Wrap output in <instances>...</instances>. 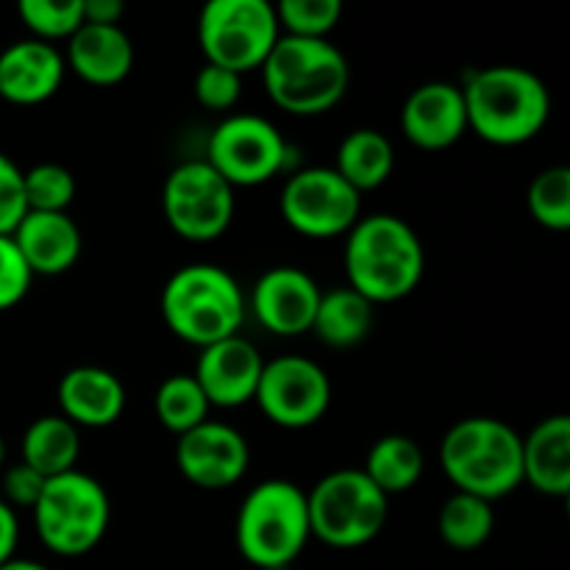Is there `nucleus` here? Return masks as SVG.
I'll list each match as a JSON object with an SVG mask.
<instances>
[{
    "label": "nucleus",
    "mask_w": 570,
    "mask_h": 570,
    "mask_svg": "<svg viewBox=\"0 0 570 570\" xmlns=\"http://www.w3.org/2000/svg\"><path fill=\"white\" fill-rule=\"evenodd\" d=\"M31 512L45 549L59 557H83L109 532L111 501L98 479L70 471L48 479Z\"/></svg>",
    "instance_id": "7"
},
{
    "label": "nucleus",
    "mask_w": 570,
    "mask_h": 570,
    "mask_svg": "<svg viewBox=\"0 0 570 570\" xmlns=\"http://www.w3.org/2000/svg\"><path fill=\"white\" fill-rule=\"evenodd\" d=\"M401 131L415 148L445 150L468 131V109L462 87L429 81L412 89L401 109Z\"/></svg>",
    "instance_id": "17"
},
{
    "label": "nucleus",
    "mask_w": 570,
    "mask_h": 570,
    "mask_svg": "<svg viewBox=\"0 0 570 570\" xmlns=\"http://www.w3.org/2000/svg\"><path fill=\"white\" fill-rule=\"evenodd\" d=\"M362 195L334 167L293 173L282 189V215L293 232L312 239L348 234L360 220Z\"/></svg>",
    "instance_id": "12"
},
{
    "label": "nucleus",
    "mask_w": 570,
    "mask_h": 570,
    "mask_svg": "<svg viewBox=\"0 0 570 570\" xmlns=\"http://www.w3.org/2000/svg\"><path fill=\"white\" fill-rule=\"evenodd\" d=\"M237 189L215 170L206 159L184 161L173 167L161 189L165 220L178 237L193 243H209L226 234L232 226Z\"/></svg>",
    "instance_id": "10"
},
{
    "label": "nucleus",
    "mask_w": 570,
    "mask_h": 570,
    "mask_svg": "<svg viewBox=\"0 0 570 570\" xmlns=\"http://www.w3.org/2000/svg\"><path fill=\"white\" fill-rule=\"evenodd\" d=\"M11 237L33 276H61L83 250L81 228L67 212H28Z\"/></svg>",
    "instance_id": "19"
},
{
    "label": "nucleus",
    "mask_w": 570,
    "mask_h": 570,
    "mask_svg": "<svg viewBox=\"0 0 570 570\" xmlns=\"http://www.w3.org/2000/svg\"><path fill=\"white\" fill-rule=\"evenodd\" d=\"M45 484H48V479L39 476V473L33 471V468H28L26 462H17V465H11L9 471L3 473V495H0V499H3L11 510H14V507H28V510H33L39 495H42Z\"/></svg>",
    "instance_id": "36"
},
{
    "label": "nucleus",
    "mask_w": 570,
    "mask_h": 570,
    "mask_svg": "<svg viewBox=\"0 0 570 570\" xmlns=\"http://www.w3.org/2000/svg\"><path fill=\"white\" fill-rule=\"evenodd\" d=\"M156 417H159L161 426L170 434L181 438V434L193 432L195 426L209 421V399L200 390L198 379L193 373H176V376H167L165 382L156 390Z\"/></svg>",
    "instance_id": "28"
},
{
    "label": "nucleus",
    "mask_w": 570,
    "mask_h": 570,
    "mask_svg": "<svg viewBox=\"0 0 570 570\" xmlns=\"http://www.w3.org/2000/svg\"><path fill=\"white\" fill-rule=\"evenodd\" d=\"M440 462L460 493L493 504L523 484V438L499 417H465L445 432Z\"/></svg>",
    "instance_id": "3"
},
{
    "label": "nucleus",
    "mask_w": 570,
    "mask_h": 570,
    "mask_svg": "<svg viewBox=\"0 0 570 570\" xmlns=\"http://www.w3.org/2000/svg\"><path fill=\"white\" fill-rule=\"evenodd\" d=\"M562 501H566V512H568V521H570V493Z\"/></svg>",
    "instance_id": "41"
},
{
    "label": "nucleus",
    "mask_w": 570,
    "mask_h": 570,
    "mask_svg": "<svg viewBox=\"0 0 570 570\" xmlns=\"http://www.w3.org/2000/svg\"><path fill=\"white\" fill-rule=\"evenodd\" d=\"M0 570H50V568H45L42 562L20 560V557H14V560H9L6 566H0Z\"/></svg>",
    "instance_id": "39"
},
{
    "label": "nucleus",
    "mask_w": 570,
    "mask_h": 570,
    "mask_svg": "<svg viewBox=\"0 0 570 570\" xmlns=\"http://www.w3.org/2000/svg\"><path fill=\"white\" fill-rule=\"evenodd\" d=\"M312 538L332 549H360L387 523L390 499L362 468H340L306 493Z\"/></svg>",
    "instance_id": "8"
},
{
    "label": "nucleus",
    "mask_w": 570,
    "mask_h": 570,
    "mask_svg": "<svg viewBox=\"0 0 570 570\" xmlns=\"http://www.w3.org/2000/svg\"><path fill=\"white\" fill-rule=\"evenodd\" d=\"M468 131L484 142L512 148L538 137L551 115V95L543 78L527 67L495 65L471 72L462 83Z\"/></svg>",
    "instance_id": "2"
},
{
    "label": "nucleus",
    "mask_w": 570,
    "mask_h": 570,
    "mask_svg": "<svg viewBox=\"0 0 570 570\" xmlns=\"http://www.w3.org/2000/svg\"><path fill=\"white\" fill-rule=\"evenodd\" d=\"M28 212H67L76 198V176L56 161H42L22 170Z\"/></svg>",
    "instance_id": "31"
},
{
    "label": "nucleus",
    "mask_w": 570,
    "mask_h": 570,
    "mask_svg": "<svg viewBox=\"0 0 570 570\" xmlns=\"http://www.w3.org/2000/svg\"><path fill=\"white\" fill-rule=\"evenodd\" d=\"M31 282L33 273L22 259L14 237H0V312L20 304L31 289Z\"/></svg>",
    "instance_id": "34"
},
{
    "label": "nucleus",
    "mask_w": 570,
    "mask_h": 570,
    "mask_svg": "<svg viewBox=\"0 0 570 570\" xmlns=\"http://www.w3.org/2000/svg\"><path fill=\"white\" fill-rule=\"evenodd\" d=\"M176 465L181 476L195 488L226 490L237 484L248 471V440L228 423L206 421L178 438Z\"/></svg>",
    "instance_id": "14"
},
{
    "label": "nucleus",
    "mask_w": 570,
    "mask_h": 570,
    "mask_svg": "<svg viewBox=\"0 0 570 570\" xmlns=\"http://www.w3.org/2000/svg\"><path fill=\"white\" fill-rule=\"evenodd\" d=\"M278 28L287 37L328 39L343 17L340 0H282L276 6Z\"/></svg>",
    "instance_id": "32"
},
{
    "label": "nucleus",
    "mask_w": 570,
    "mask_h": 570,
    "mask_svg": "<svg viewBox=\"0 0 570 570\" xmlns=\"http://www.w3.org/2000/svg\"><path fill=\"white\" fill-rule=\"evenodd\" d=\"M289 145L271 120L259 115H232L217 122L206 145V161L234 189L259 187L287 167Z\"/></svg>",
    "instance_id": "11"
},
{
    "label": "nucleus",
    "mask_w": 570,
    "mask_h": 570,
    "mask_svg": "<svg viewBox=\"0 0 570 570\" xmlns=\"http://www.w3.org/2000/svg\"><path fill=\"white\" fill-rule=\"evenodd\" d=\"M245 306L237 278L226 267L206 262L176 271L161 289V317L167 328L198 348L239 334Z\"/></svg>",
    "instance_id": "5"
},
{
    "label": "nucleus",
    "mask_w": 570,
    "mask_h": 570,
    "mask_svg": "<svg viewBox=\"0 0 570 570\" xmlns=\"http://www.w3.org/2000/svg\"><path fill=\"white\" fill-rule=\"evenodd\" d=\"M529 212L549 232H570V167H546L527 193Z\"/></svg>",
    "instance_id": "29"
},
{
    "label": "nucleus",
    "mask_w": 570,
    "mask_h": 570,
    "mask_svg": "<svg viewBox=\"0 0 570 570\" xmlns=\"http://www.w3.org/2000/svg\"><path fill=\"white\" fill-rule=\"evenodd\" d=\"M65 65L92 87H115L134 70V42L122 26H89L83 22L67 39Z\"/></svg>",
    "instance_id": "21"
},
{
    "label": "nucleus",
    "mask_w": 570,
    "mask_h": 570,
    "mask_svg": "<svg viewBox=\"0 0 570 570\" xmlns=\"http://www.w3.org/2000/svg\"><path fill=\"white\" fill-rule=\"evenodd\" d=\"M28 215L26 187H22V170L0 154V237H11L22 217Z\"/></svg>",
    "instance_id": "35"
},
{
    "label": "nucleus",
    "mask_w": 570,
    "mask_h": 570,
    "mask_svg": "<svg viewBox=\"0 0 570 570\" xmlns=\"http://www.w3.org/2000/svg\"><path fill=\"white\" fill-rule=\"evenodd\" d=\"M267 95L278 109L315 117L334 109L351 87V65L328 39L282 33L262 65Z\"/></svg>",
    "instance_id": "4"
},
{
    "label": "nucleus",
    "mask_w": 570,
    "mask_h": 570,
    "mask_svg": "<svg viewBox=\"0 0 570 570\" xmlns=\"http://www.w3.org/2000/svg\"><path fill=\"white\" fill-rule=\"evenodd\" d=\"M20 20L39 42L70 39L83 26V0H22Z\"/></svg>",
    "instance_id": "30"
},
{
    "label": "nucleus",
    "mask_w": 570,
    "mask_h": 570,
    "mask_svg": "<svg viewBox=\"0 0 570 570\" xmlns=\"http://www.w3.org/2000/svg\"><path fill=\"white\" fill-rule=\"evenodd\" d=\"M193 92L204 109L228 111L239 104L243 95V76L217 65H204L195 76Z\"/></svg>",
    "instance_id": "33"
},
{
    "label": "nucleus",
    "mask_w": 570,
    "mask_h": 570,
    "mask_svg": "<svg viewBox=\"0 0 570 570\" xmlns=\"http://www.w3.org/2000/svg\"><path fill=\"white\" fill-rule=\"evenodd\" d=\"M126 6L120 0H83V22L89 26H120Z\"/></svg>",
    "instance_id": "37"
},
{
    "label": "nucleus",
    "mask_w": 570,
    "mask_h": 570,
    "mask_svg": "<svg viewBox=\"0 0 570 570\" xmlns=\"http://www.w3.org/2000/svg\"><path fill=\"white\" fill-rule=\"evenodd\" d=\"M81 456V429L65 415H42L22 434V460L45 479L78 471Z\"/></svg>",
    "instance_id": "23"
},
{
    "label": "nucleus",
    "mask_w": 570,
    "mask_h": 570,
    "mask_svg": "<svg viewBox=\"0 0 570 570\" xmlns=\"http://www.w3.org/2000/svg\"><path fill=\"white\" fill-rule=\"evenodd\" d=\"M262 371H265V360L256 345L234 334V337L200 348L193 376L198 379L212 406L237 410L256 399Z\"/></svg>",
    "instance_id": "16"
},
{
    "label": "nucleus",
    "mask_w": 570,
    "mask_h": 570,
    "mask_svg": "<svg viewBox=\"0 0 570 570\" xmlns=\"http://www.w3.org/2000/svg\"><path fill=\"white\" fill-rule=\"evenodd\" d=\"M282 37L276 6L267 0H212L198 20V42L206 65L232 72L259 70Z\"/></svg>",
    "instance_id": "9"
},
{
    "label": "nucleus",
    "mask_w": 570,
    "mask_h": 570,
    "mask_svg": "<svg viewBox=\"0 0 570 570\" xmlns=\"http://www.w3.org/2000/svg\"><path fill=\"white\" fill-rule=\"evenodd\" d=\"M3 462H6V443L3 438H0V468H3Z\"/></svg>",
    "instance_id": "40"
},
{
    "label": "nucleus",
    "mask_w": 570,
    "mask_h": 570,
    "mask_svg": "<svg viewBox=\"0 0 570 570\" xmlns=\"http://www.w3.org/2000/svg\"><path fill=\"white\" fill-rule=\"evenodd\" d=\"M65 56L56 45L20 39L0 53V98L17 106L45 104L65 81Z\"/></svg>",
    "instance_id": "18"
},
{
    "label": "nucleus",
    "mask_w": 570,
    "mask_h": 570,
    "mask_svg": "<svg viewBox=\"0 0 570 570\" xmlns=\"http://www.w3.org/2000/svg\"><path fill=\"white\" fill-rule=\"evenodd\" d=\"M423 468L426 462L415 440L406 434H387L371 445L362 471L390 499L415 488L423 476Z\"/></svg>",
    "instance_id": "26"
},
{
    "label": "nucleus",
    "mask_w": 570,
    "mask_h": 570,
    "mask_svg": "<svg viewBox=\"0 0 570 570\" xmlns=\"http://www.w3.org/2000/svg\"><path fill=\"white\" fill-rule=\"evenodd\" d=\"M495 529V512L493 504L479 495L460 493L445 499V504L440 507L438 515V532L451 549L456 551H473L479 546H484L490 540Z\"/></svg>",
    "instance_id": "27"
},
{
    "label": "nucleus",
    "mask_w": 570,
    "mask_h": 570,
    "mask_svg": "<svg viewBox=\"0 0 570 570\" xmlns=\"http://www.w3.org/2000/svg\"><path fill=\"white\" fill-rule=\"evenodd\" d=\"M312 540L306 493L284 479H267L245 495L237 512V549L250 566H293Z\"/></svg>",
    "instance_id": "6"
},
{
    "label": "nucleus",
    "mask_w": 570,
    "mask_h": 570,
    "mask_svg": "<svg viewBox=\"0 0 570 570\" xmlns=\"http://www.w3.org/2000/svg\"><path fill=\"white\" fill-rule=\"evenodd\" d=\"M17 540H20V523H17V512L0 499V566L14 560Z\"/></svg>",
    "instance_id": "38"
},
{
    "label": "nucleus",
    "mask_w": 570,
    "mask_h": 570,
    "mask_svg": "<svg viewBox=\"0 0 570 570\" xmlns=\"http://www.w3.org/2000/svg\"><path fill=\"white\" fill-rule=\"evenodd\" d=\"M321 287L306 271L293 265H278L262 273L250 289V312L267 332L278 337H298L312 332Z\"/></svg>",
    "instance_id": "15"
},
{
    "label": "nucleus",
    "mask_w": 570,
    "mask_h": 570,
    "mask_svg": "<svg viewBox=\"0 0 570 570\" xmlns=\"http://www.w3.org/2000/svg\"><path fill=\"white\" fill-rule=\"evenodd\" d=\"M373 323H376V306L365 295L351 287H334L321 295L312 332L317 334L323 345L354 348L362 340H367V334L373 332Z\"/></svg>",
    "instance_id": "24"
},
{
    "label": "nucleus",
    "mask_w": 570,
    "mask_h": 570,
    "mask_svg": "<svg viewBox=\"0 0 570 570\" xmlns=\"http://www.w3.org/2000/svg\"><path fill=\"white\" fill-rule=\"evenodd\" d=\"M254 401L276 426L309 429L332 406V382L328 373L306 356H278L265 362Z\"/></svg>",
    "instance_id": "13"
},
{
    "label": "nucleus",
    "mask_w": 570,
    "mask_h": 570,
    "mask_svg": "<svg viewBox=\"0 0 570 570\" xmlns=\"http://www.w3.org/2000/svg\"><path fill=\"white\" fill-rule=\"evenodd\" d=\"M348 287L373 306L406 298L421 284L426 254L415 228L395 215L360 217L345 234Z\"/></svg>",
    "instance_id": "1"
},
{
    "label": "nucleus",
    "mask_w": 570,
    "mask_h": 570,
    "mask_svg": "<svg viewBox=\"0 0 570 570\" xmlns=\"http://www.w3.org/2000/svg\"><path fill=\"white\" fill-rule=\"evenodd\" d=\"M334 170L360 195L379 189L395 170L393 142L379 128H356V131H348L337 148V165H334Z\"/></svg>",
    "instance_id": "25"
},
{
    "label": "nucleus",
    "mask_w": 570,
    "mask_h": 570,
    "mask_svg": "<svg viewBox=\"0 0 570 570\" xmlns=\"http://www.w3.org/2000/svg\"><path fill=\"white\" fill-rule=\"evenodd\" d=\"M126 387L98 365L72 367L59 382V415L78 429H106L126 412Z\"/></svg>",
    "instance_id": "20"
},
{
    "label": "nucleus",
    "mask_w": 570,
    "mask_h": 570,
    "mask_svg": "<svg viewBox=\"0 0 570 570\" xmlns=\"http://www.w3.org/2000/svg\"><path fill=\"white\" fill-rule=\"evenodd\" d=\"M523 482L538 493H570V415H551L523 438Z\"/></svg>",
    "instance_id": "22"
}]
</instances>
